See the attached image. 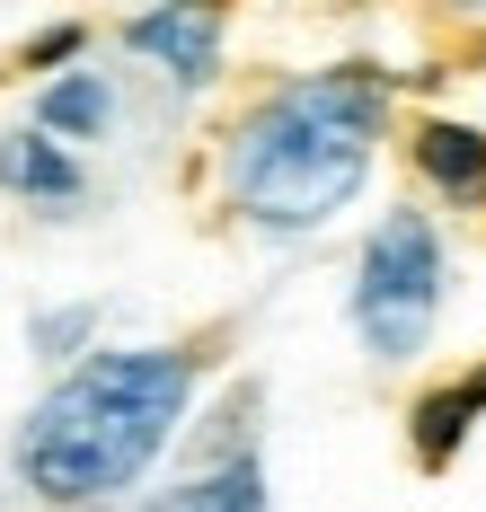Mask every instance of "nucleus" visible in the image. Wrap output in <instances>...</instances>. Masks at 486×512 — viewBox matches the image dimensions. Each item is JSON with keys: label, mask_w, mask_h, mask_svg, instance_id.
<instances>
[{"label": "nucleus", "mask_w": 486, "mask_h": 512, "mask_svg": "<svg viewBox=\"0 0 486 512\" xmlns=\"http://www.w3.org/2000/svg\"><path fill=\"white\" fill-rule=\"evenodd\" d=\"M442 318V239L425 212H380L354 256V336L372 362H416Z\"/></svg>", "instance_id": "3"}, {"label": "nucleus", "mask_w": 486, "mask_h": 512, "mask_svg": "<svg viewBox=\"0 0 486 512\" xmlns=\"http://www.w3.org/2000/svg\"><path fill=\"white\" fill-rule=\"evenodd\" d=\"M0 186H9V195H27V204H80V195H89L80 159L62 151L45 124H27V133H0Z\"/></svg>", "instance_id": "7"}, {"label": "nucleus", "mask_w": 486, "mask_h": 512, "mask_svg": "<svg viewBox=\"0 0 486 512\" xmlns=\"http://www.w3.org/2000/svg\"><path fill=\"white\" fill-rule=\"evenodd\" d=\"M124 53L160 62L168 80H186V89L221 80V0H160L142 18H124Z\"/></svg>", "instance_id": "4"}, {"label": "nucleus", "mask_w": 486, "mask_h": 512, "mask_svg": "<svg viewBox=\"0 0 486 512\" xmlns=\"http://www.w3.org/2000/svg\"><path fill=\"white\" fill-rule=\"evenodd\" d=\"M407 159H416V177H425L451 212H486V133L478 124L425 115V124L407 133Z\"/></svg>", "instance_id": "6"}, {"label": "nucleus", "mask_w": 486, "mask_h": 512, "mask_svg": "<svg viewBox=\"0 0 486 512\" xmlns=\"http://www.w3.org/2000/svg\"><path fill=\"white\" fill-rule=\"evenodd\" d=\"M80 336H89V309H62V318H36V345H45V354L80 345Z\"/></svg>", "instance_id": "11"}, {"label": "nucleus", "mask_w": 486, "mask_h": 512, "mask_svg": "<svg viewBox=\"0 0 486 512\" xmlns=\"http://www.w3.org/2000/svg\"><path fill=\"white\" fill-rule=\"evenodd\" d=\"M80 45H89V27H71V18H62V27H45V36H27L18 62H27V71H62V62H80Z\"/></svg>", "instance_id": "10"}, {"label": "nucleus", "mask_w": 486, "mask_h": 512, "mask_svg": "<svg viewBox=\"0 0 486 512\" xmlns=\"http://www.w3.org/2000/svg\"><path fill=\"white\" fill-rule=\"evenodd\" d=\"M36 124H45L54 142H98V133L115 124V89L98 80V71H62V80L36 89Z\"/></svg>", "instance_id": "9"}, {"label": "nucleus", "mask_w": 486, "mask_h": 512, "mask_svg": "<svg viewBox=\"0 0 486 512\" xmlns=\"http://www.w3.org/2000/svg\"><path fill=\"white\" fill-rule=\"evenodd\" d=\"M451 9H486V0H451Z\"/></svg>", "instance_id": "12"}, {"label": "nucleus", "mask_w": 486, "mask_h": 512, "mask_svg": "<svg viewBox=\"0 0 486 512\" xmlns=\"http://www.w3.org/2000/svg\"><path fill=\"white\" fill-rule=\"evenodd\" d=\"M142 512H266V468L248 460H213L204 477H186V486H168V495H151Z\"/></svg>", "instance_id": "8"}, {"label": "nucleus", "mask_w": 486, "mask_h": 512, "mask_svg": "<svg viewBox=\"0 0 486 512\" xmlns=\"http://www.w3.org/2000/svg\"><path fill=\"white\" fill-rule=\"evenodd\" d=\"M389 71L380 62H336V71H301L248 106L221 142V195L239 221H257L274 239L319 230L363 195L389 124Z\"/></svg>", "instance_id": "1"}, {"label": "nucleus", "mask_w": 486, "mask_h": 512, "mask_svg": "<svg viewBox=\"0 0 486 512\" xmlns=\"http://www.w3.org/2000/svg\"><path fill=\"white\" fill-rule=\"evenodd\" d=\"M195 380H204V354H186V345H124V354H89L80 371H62L18 424L27 495L62 512L124 495L177 442Z\"/></svg>", "instance_id": "2"}, {"label": "nucleus", "mask_w": 486, "mask_h": 512, "mask_svg": "<svg viewBox=\"0 0 486 512\" xmlns=\"http://www.w3.org/2000/svg\"><path fill=\"white\" fill-rule=\"evenodd\" d=\"M478 424H486V362H469V371L433 380L425 398L407 407V451H416V468H451L469 451Z\"/></svg>", "instance_id": "5"}]
</instances>
